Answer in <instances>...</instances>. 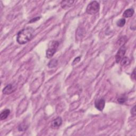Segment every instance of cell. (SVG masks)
<instances>
[{"instance_id":"obj_13","label":"cell","mask_w":136,"mask_h":136,"mask_svg":"<svg viewBox=\"0 0 136 136\" xmlns=\"http://www.w3.org/2000/svg\"><path fill=\"white\" fill-rule=\"evenodd\" d=\"M126 19L124 18L120 19L119 20H118L116 22V25L118 27H122L124 26V25L126 24Z\"/></svg>"},{"instance_id":"obj_5","label":"cell","mask_w":136,"mask_h":136,"mask_svg":"<svg viewBox=\"0 0 136 136\" xmlns=\"http://www.w3.org/2000/svg\"><path fill=\"white\" fill-rule=\"evenodd\" d=\"M105 105V101L103 98H99L96 100L95 102V106L96 109L100 111H102L104 109Z\"/></svg>"},{"instance_id":"obj_10","label":"cell","mask_w":136,"mask_h":136,"mask_svg":"<svg viewBox=\"0 0 136 136\" xmlns=\"http://www.w3.org/2000/svg\"><path fill=\"white\" fill-rule=\"evenodd\" d=\"M10 113V111L9 109H6L2 111L0 114V118H1V120H3L6 119L8 116L9 115Z\"/></svg>"},{"instance_id":"obj_1","label":"cell","mask_w":136,"mask_h":136,"mask_svg":"<svg viewBox=\"0 0 136 136\" xmlns=\"http://www.w3.org/2000/svg\"><path fill=\"white\" fill-rule=\"evenodd\" d=\"M34 30L31 27H27L22 29L17 34L16 41L19 44H25L32 38Z\"/></svg>"},{"instance_id":"obj_17","label":"cell","mask_w":136,"mask_h":136,"mask_svg":"<svg viewBox=\"0 0 136 136\" xmlns=\"http://www.w3.org/2000/svg\"><path fill=\"white\" fill-rule=\"evenodd\" d=\"M40 18H41V17H40V16H39V17H36V18H35V19H32L31 20H30V22H29V23H32V22H35V21H36L37 20H39Z\"/></svg>"},{"instance_id":"obj_16","label":"cell","mask_w":136,"mask_h":136,"mask_svg":"<svg viewBox=\"0 0 136 136\" xmlns=\"http://www.w3.org/2000/svg\"><path fill=\"white\" fill-rule=\"evenodd\" d=\"M80 57H78V58H76V59H75V60L73 61V64H75V63H78V62L80 61Z\"/></svg>"},{"instance_id":"obj_14","label":"cell","mask_w":136,"mask_h":136,"mask_svg":"<svg viewBox=\"0 0 136 136\" xmlns=\"http://www.w3.org/2000/svg\"><path fill=\"white\" fill-rule=\"evenodd\" d=\"M127 100V98L125 96H121V97H120L118 98L117 99V101L118 102V103H120L121 104H124L125 102Z\"/></svg>"},{"instance_id":"obj_2","label":"cell","mask_w":136,"mask_h":136,"mask_svg":"<svg viewBox=\"0 0 136 136\" xmlns=\"http://www.w3.org/2000/svg\"><path fill=\"white\" fill-rule=\"evenodd\" d=\"M100 9L99 3L97 1H92L87 7L86 12L88 14L94 15L98 12Z\"/></svg>"},{"instance_id":"obj_3","label":"cell","mask_w":136,"mask_h":136,"mask_svg":"<svg viewBox=\"0 0 136 136\" xmlns=\"http://www.w3.org/2000/svg\"><path fill=\"white\" fill-rule=\"evenodd\" d=\"M59 45V43L58 41H53L50 43V46L46 50V57L48 59L51 58L56 53Z\"/></svg>"},{"instance_id":"obj_4","label":"cell","mask_w":136,"mask_h":136,"mask_svg":"<svg viewBox=\"0 0 136 136\" xmlns=\"http://www.w3.org/2000/svg\"><path fill=\"white\" fill-rule=\"evenodd\" d=\"M127 48L124 45H122V46L118 49L117 53L116 54L115 56V59L116 63H119V62H120L121 59L124 57V55H125L126 52Z\"/></svg>"},{"instance_id":"obj_6","label":"cell","mask_w":136,"mask_h":136,"mask_svg":"<svg viewBox=\"0 0 136 136\" xmlns=\"http://www.w3.org/2000/svg\"><path fill=\"white\" fill-rule=\"evenodd\" d=\"M16 87H14L12 84H9L5 86L3 90V94L5 95L11 94L15 91Z\"/></svg>"},{"instance_id":"obj_8","label":"cell","mask_w":136,"mask_h":136,"mask_svg":"<svg viewBox=\"0 0 136 136\" xmlns=\"http://www.w3.org/2000/svg\"><path fill=\"white\" fill-rule=\"evenodd\" d=\"M134 13V10L132 8H130L124 11L123 14V16L124 18H130L133 15Z\"/></svg>"},{"instance_id":"obj_11","label":"cell","mask_w":136,"mask_h":136,"mask_svg":"<svg viewBox=\"0 0 136 136\" xmlns=\"http://www.w3.org/2000/svg\"><path fill=\"white\" fill-rule=\"evenodd\" d=\"M58 64V62L57 60L55 59H52L49 62V63L48 64V66L50 68H53L57 66Z\"/></svg>"},{"instance_id":"obj_12","label":"cell","mask_w":136,"mask_h":136,"mask_svg":"<svg viewBox=\"0 0 136 136\" xmlns=\"http://www.w3.org/2000/svg\"><path fill=\"white\" fill-rule=\"evenodd\" d=\"M121 65L122 66H126L130 64V60L127 57H123L121 60Z\"/></svg>"},{"instance_id":"obj_15","label":"cell","mask_w":136,"mask_h":136,"mask_svg":"<svg viewBox=\"0 0 136 136\" xmlns=\"http://www.w3.org/2000/svg\"><path fill=\"white\" fill-rule=\"evenodd\" d=\"M131 113L133 116H135L136 114V111H135V106L134 105L131 109Z\"/></svg>"},{"instance_id":"obj_9","label":"cell","mask_w":136,"mask_h":136,"mask_svg":"<svg viewBox=\"0 0 136 136\" xmlns=\"http://www.w3.org/2000/svg\"><path fill=\"white\" fill-rule=\"evenodd\" d=\"M74 2V1H63L61 3V7L63 9H67L71 7Z\"/></svg>"},{"instance_id":"obj_7","label":"cell","mask_w":136,"mask_h":136,"mask_svg":"<svg viewBox=\"0 0 136 136\" xmlns=\"http://www.w3.org/2000/svg\"><path fill=\"white\" fill-rule=\"evenodd\" d=\"M62 119L61 117L59 116L56 117L55 119L51 123V127L52 128H58L62 125Z\"/></svg>"},{"instance_id":"obj_18","label":"cell","mask_w":136,"mask_h":136,"mask_svg":"<svg viewBox=\"0 0 136 136\" xmlns=\"http://www.w3.org/2000/svg\"><path fill=\"white\" fill-rule=\"evenodd\" d=\"M132 76V78L133 79H135V69H134L133 72H132V74L131 75Z\"/></svg>"}]
</instances>
